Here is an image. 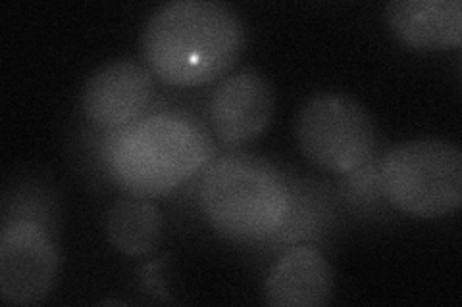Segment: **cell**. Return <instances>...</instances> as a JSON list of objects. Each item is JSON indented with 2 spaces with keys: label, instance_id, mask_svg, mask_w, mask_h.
Segmentation results:
<instances>
[{
  "label": "cell",
  "instance_id": "6da1fadb",
  "mask_svg": "<svg viewBox=\"0 0 462 307\" xmlns=\"http://www.w3.org/2000/svg\"><path fill=\"white\" fill-rule=\"evenodd\" d=\"M243 47L239 16L216 0L168 3L152 14L143 33L151 71L176 86H199L226 76Z\"/></svg>",
  "mask_w": 462,
  "mask_h": 307
},
{
  "label": "cell",
  "instance_id": "7a4b0ae2",
  "mask_svg": "<svg viewBox=\"0 0 462 307\" xmlns=\"http://www.w3.org/2000/svg\"><path fill=\"white\" fill-rule=\"evenodd\" d=\"M212 156V142L197 123L156 113L116 131L106 144L112 179L139 198L162 196L189 179Z\"/></svg>",
  "mask_w": 462,
  "mask_h": 307
},
{
  "label": "cell",
  "instance_id": "3957f363",
  "mask_svg": "<svg viewBox=\"0 0 462 307\" xmlns=\"http://www.w3.org/2000/svg\"><path fill=\"white\" fill-rule=\"evenodd\" d=\"M202 212L220 235L239 240H264L285 225L291 212V190L283 175L251 154L216 159L200 183Z\"/></svg>",
  "mask_w": 462,
  "mask_h": 307
},
{
  "label": "cell",
  "instance_id": "277c9868",
  "mask_svg": "<svg viewBox=\"0 0 462 307\" xmlns=\"http://www.w3.org/2000/svg\"><path fill=\"white\" fill-rule=\"evenodd\" d=\"M380 183L389 203L402 213L451 215L462 206V150L441 139L404 140L383 156Z\"/></svg>",
  "mask_w": 462,
  "mask_h": 307
},
{
  "label": "cell",
  "instance_id": "5b68a950",
  "mask_svg": "<svg viewBox=\"0 0 462 307\" xmlns=\"http://www.w3.org/2000/svg\"><path fill=\"white\" fill-rule=\"evenodd\" d=\"M302 154L331 173H353L374 154L378 135L363 104L345 95L324 93L310 98L297 118Z\"/></svg>",
  "mask_w": 462,
  "mask_h": 307
},
{
  "label": "cell",
  "instance_id": "8992f818",
  "mask_svg": "<svg viewBox=\"0 0 462 307\" xmlns=\"http://www.w3.org/2000/svg\"><path fill=\"white\" fill-rule=\"evenodd\" d=\"M58 254L49 232L35 221H12L0 235V298L10 305H35L56 284Z\"/></svg>",
  "mask_w": 462,
  "mask_h": 307
},
{
  "label": "cell",
  "instance_id": "52a82bcc",
  "mask_svg": "<svg viewBox=\"0 0 462 307\" xmlns=\"http://www.w3.org/2000/svg\"><path fill=\"white\" fill-rule=\"evenodd\" d=\"M154 95L151 71L135 60L97 68L83 86V112L91 123L118 131L135 123Z\"/></svg>",
  "mask_w": 462,
  "mask_h": 307
},
{
  "label": "cell",
  "instance_id": "ba28073f",
  "mask_svg": "<svg viewBox=\"0 0 462 307\" xmlns=\"http://www.w3.org/2000/svg\"><path fill=\"white\" fill-rule=\"evenodd\" d=\"M276 96L270 81L254 69L226 77L212 95L210 122L218 139L227 146L256 140L268 129Z\"/></svg>",
  "mask_w": 462,
  "mask_h": 307
},
{
  "label": "cell",
  "instance_id": "9c48e42d",
  "mask_svg": "<svg viewBox=\"0 0 462 307\" xmlns=\"http://www.w3.org/2000/svg\"><path fill=\"white\" fill-rule=\"evenodd\" d=\"M334 296V273L328 259L314 246L287 250L264 283V298L273 307H322Z\"/></svg>",
  "mask_w": 462,
  "mask_h": 307
},
{
  "label": "cell",
  "instance_id": "30bf717a",
  "mask_svg": "<svg viewBox=\"0 0 462 307\" xmlns=\"http://www.w3.org/2000/svg\"><path fill=\"white\" fill-rule=\"evenodd\" d=\"M385 20L402 45L416 50H449L462 42L460 0H392Z\"/></svg>",
  "mask_w": 462,
  "mask_h": 307
},
{
  "label": "cell",
  "instance_id": "8fae6325",
  "mask_svg": "<svg viewBox=\"0 0 462 307\" xmlns=\"http://www.w3.org/2000/svg\"><path fill=\"white\" fill-rule=\"evenodd\" d=\"M164 217L152 202L144 198L116 200L105 217V232L110 246L124 256L151 254L162 239Z\"/></svg>",
  "mask_w": 462,
  "mask_h": 307
}]
</instances>
